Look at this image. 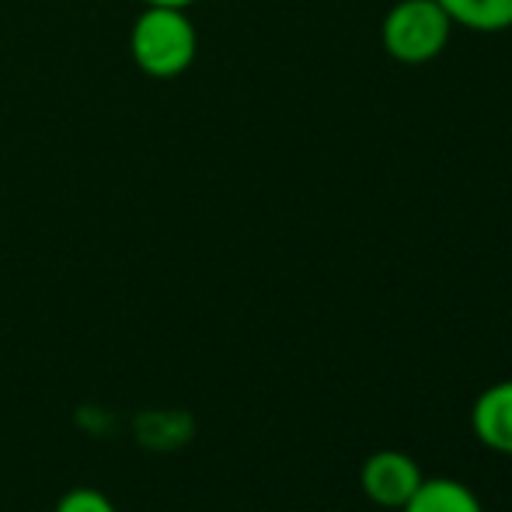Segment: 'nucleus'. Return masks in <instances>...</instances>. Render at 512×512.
<instances>
[{"label": "nucleus", "mask_w": 512, "mask_h": 512, "mask_svg": "<svg viewBox=\"0 0 512 512\" xmlns=\"http://www.w3.org/2000/svg\"><path fill=\"white\" fill-rule=\"evenodd\" d=\"M199 32L185 7L147 4L129 28V56L154 81H175L196 63Z\"/></svg>", "instance_id": "nucleus-1"}, {"label": "nucleus", "mask_w": 512, "mask_h": 512, "mask_svg": "<svg viewBox=\"0 0 512 512\" xmlns=\"http://www.w3.org/2000/svg\"><path fill=\"white\" fill-rule=\"evenodd\" d=\"M453 21L436 0H398L380 21V46L401 67H425L450 46Z\"/></svg>", "instance_id": "nucleus-2"}, {"label": "nucleus", "mask_w": 512, "mask_h": 512, "mask_svg": "<svg viewBox=\"0 0 512 512\" xmlns=\"http://www.w3.org/2000/svg\"><path fill=\"white\" fill-rule=\"evenodd\" d=\"M422 467L415 457L401 450H377L366 457L363 471H359V485L363 495L380 509H401L422 485Z\"/></svg>", "instance_id": "nucleus-3"}, {"label": "nucleus", "mask_w": 512, "mask_h": 512, "mask_svg": "<svg viewBox=\"0 0 512 512\" xmlns=\"http://www.w3.org/2000/svg\"><path fill=\"white\" fill-rule=\"evenodd\" d=\"M471 429L481 446L512 457V377L478 394L471 408Z\"/></svg>", "instance_id": "nucleus-4"}, {"label": "nucleus", "mask_w": 512, "mask_h": 512, "mask_svg": "<svg viewBox=\"0 0 512 512\" xmlns=\"http://www.w3.org/2000/svg\"><path fill=\"white\" fill-rule=\"evenodd\" d=\"M398 512H485L478 492L457 478H422Z\"/></svg>", "instance_id": "nucleus-5"}, {"label": "nucleus", "mask_w": 512, "mask_h": 512, "mask_svg": "<svg viewBox=\"0 0 512 512\" xmlns=\"http://www.w3.org/2000/svg\"><path fill=\"white\" fill-rule=\"evenodd\" d=\"M453 25L467 28V32H506L512 28V0H436Z\"/></svg>", "instance_id": "nucleus-6"}, {"label": "nucleus", "mask_w": 512, "mask_h": 512, "mask_svg": "<svg viewBox=\"0 0 512 512\" xmlns=\"http://www.w3.org/2000/svg\"><path fill=\"white\" fill-rule=\"evenodd\" d=\"M53 512H119V509H115V502L108 499L105 492H98V488H70V492L56 502Z\"/></svg>", "instance_id": "nucleus-7"}, {"label": "nucleus", "mask_w": 512, "mask_h": 512, "mask_svg": "<svg viewBox=\"0 0 512 512\" xmlns=\"http://www.w3.org/2000/svg\"><path fill=\"white\" fill-rule=\"evenodd\" d=\"M143 4H154V7H185L189 11L196 0H143Z\"/></svg>", "instance_id": "nucleus-8"}]
</instances>
